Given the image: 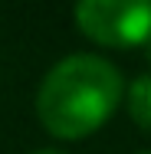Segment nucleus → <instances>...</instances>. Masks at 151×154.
I'll return each instance as SVG.
<instances>
[{
    "mask_svg": "<svg viewBox=\"0 0 151 154\" xmlns=\"http://www.w3.org/2000/svg\"><path fill=\"white\" fill-rule=\"evenodd\" d=\"M128 112L138 128L151 134V75H138L128 89Z\"/></svg>",
    "mask_w": 151,
    "mask_h": 154,
    "instance_id": "7ed1b4c3",
    "label": "nucleus"
},
{
    "mask_svg": "<svg viewBox=\"0 0 151 154\" xmlns=\"http://www.w3.org/2000/svg\"><path fill=\"white\" fill-rule=\"evenodd\" d=\"M141 154H151V151H141Z\"/></svg>",
    "mask_w": 151,
    "mask_h": 154,
    "instance_id": "423d86ee",
    "label": "nucleus"
},
{
    "mask_svg": "<svg viewBox=\"0 0 151 154\" xmlns=\"http://www.w3.org/2000/svg\"><path fill=\"white\" fill-rule=\"evenodd\" d=\"M76 23L102 46L151 43V3L145 0H86L76 7Z\"/></svg>",
    "mask_w": 151,
    "mask_h": 154,
    "instance_id": "f03ea898",
    "label": "nucleus"
},
{
    "mask_svg": "<svg viewBox=\"0 0 151 154\" xmlns=\"http://www.w3.org/2000/svg\"><path fill=\"white\" fill-rule=\"evenodd\" d=\"M121 102V72L102 56H66L36 95V112L56 138H82L109 122Z\"/></svg>",
    "mask_w": 151,
    "mask_h": 154,
    "instance_id": "f257e3e1",
    "label": "nucleus"
},
{
    "mask_svg": "<svg viewBox=\"0 0 151 154\" xmlns=\"http://www.w3.org/2000/svg\"><path fill=\"white\" fill-rule=\"evenodd\" d=\"M36 154H62V151H56V148H43V151H36Z\"/></svg>",
    "mask_w": 151,
    "mask_h": 154,
    "instance_id": "20e7f679",
    "label": "nucleus"
},
{
    "mask_svg": "<svg viewBox=\"0 0 151 154\" xmlns=\"http://www.w3.org/2000/svg\"><path fill=\"white\" fill-rule=\"evenodd\" d=\"M148 56H151V43H148Z\"/></svg>",
    "mask_w": 151,
    "mask_h": 154,
    "instance_id": "39448f33",
    "label": "nucleus"
}]
</instances>
